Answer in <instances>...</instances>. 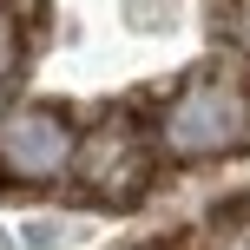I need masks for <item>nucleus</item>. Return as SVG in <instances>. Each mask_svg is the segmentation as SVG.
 Returning <instances> with one entry per match:
<instances>
[{
	"mask_svg": "<svg viewBox=\"0 0 250 250\" xmlns=\"http://www.w3.org/2000/svg\"><path fill=\"white\" fill-rule=\"evenodd\" d=\"M158 151L178 165H217L250 151V86L230 73H191L158 112Z\"/></svg>",
	"mask_w": 250,
	"mask_h": 250,
	"instance_id": "nucleus-1",
	"label": "nucleus"
},
{
	"mask_svg": "<svg viewBox=\"0 0 250 250\" xmlns=\"http://www.w3.org/2000/svg\"><path fill=\"white\" fill-rule=\"evenodd\" d=\"M79 138L73 119L60 112V105H7L0 112V171L13 178V185H53V178L73 171L79 158Z\"/></svg>",
	"mask_w": 250,
	"mask_h": 250,
	"instance_id": "nucleus-2",
	"label": "nucleus"
},
{
	"mask_svg": "<svg viewBox=\"0 0 250 250\" xmlns=\"http://www.w3.org/2000/svg\"><path fill=\"white\" fill-rule=\"evenodd\" d=\"M73 178H79L99 204H132L138 191L151 185V151H145V138H138L125 119H105L99 132L79 138Z\"/></svg>",
	"mask_w": 250,
	"mask_h": 250,
	"instance_id": "nucleus-3",
	"label": "nucleus"
},
{
	"mask_svg": "<svg viewBox=\"0 0 250 250\" xmlns=\"http://www.w3.org/2000/svg\"><path fill=\"white\" fill-rule=\"evenodd\" d=\"M211 20H217V40H230L237 53H250V0H217Z\"/></svg>",
	"mask_w": 250,
	"mask_h": 250,
	"instance_id": "nucleus-4",
	"label": "nucleus"
},
{
	"mask_svg": "<svg viewBox=\"0 0 250 250\" xmlns=\"http://www.w3.org/2000/svg\"><path fill=\"white\" fill-rule=\"evenodd\" d=\"M13 73H20V26H13V13L0 7V99H7Z\"/></svg>",
	"mask_w": 250,
	"mask_h": 250,
	"instance_id": "nucleus-5",
	"label": "nucleus"
},
{
	"mask_svg": "<svg viewBox=\"0 0 250 250\" xmlns=\"http://www.w3.org/2000/svg\"><path fill=\"white\" fill-rule=\"evenodd\" d=\"M224 250H250V237H230V244H224Z\"/></svg>",
	"mask_w": 250,
	"mask_h": 250,
	"instance_id": "nucleus-6",
	"label": "nucleus"
}]
</instances>
